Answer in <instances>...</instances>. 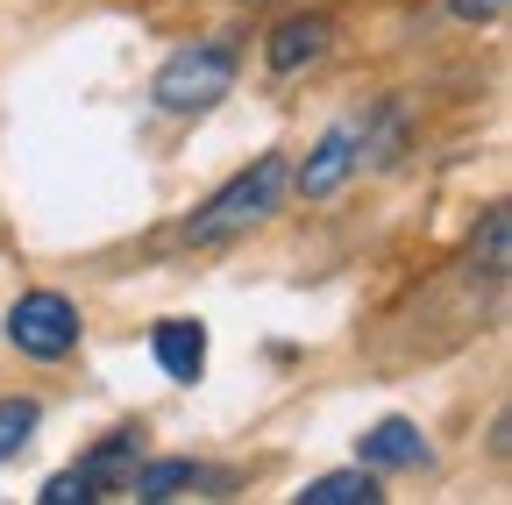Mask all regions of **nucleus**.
<instances>
[{"label":"nucleus","instance_id":"nucleus-12","mask_svg":"<svg viewBox=\"0 0 512 505\" xmlns=\"http://www.w3.org/2000/svg\"><path fill=\"white\" fill-rule=\"evenodd\" d=\"M36 498H43V505H86V498H100V484H93L86 470H57Z\"/></svg>","mask_w":512,"mask_h":505},{"label":"nucleus","instance_id":"nucleus-4","mask_svg":"<svg viewBox=\"0 0 512 505\" xmlns=\"http://www.w3.org/2000/svg\"><path fill=\"white\" fill-rule=\"evenodd\" d=\"M363 150H370V121H356V114L335 121V129L306 150V164L292 171V193H299V200H328V193H342L349 171L363 164Z\"/></svg>","mask_w":512,"mask_h":505},{"label":"nucleus","instance_id":"nucleus-13","mask_svg":"<svg viewBox=\"0 0 512 505\" xmlns=\"http://www.w3.org/2000/svg\"><path fill=\"white\" fill-rule=\"evenodd\" d=\"M448 8H456L463 22H498V15H505V0H448Z\"/></svg>","mask_w":512,"mask_h":505},{"label":"nucleus","instance_id":"nucleus-3","mask_svg":"<svg viewBox=\"0 0 512 505\" xmlns=\"http://www.w3.org/2000/svg\"><path fill=\"white\" fill-rule=\"evenodd\" d=\"M79 306L64 299V292H22L15 306H8V342L22 349V356H36V363H64L79 349Z\"/></svg>","mask_w":512,"mask_h":505},{"label":"nucleus","instance_id":"nucleus-5","mask_svg":"<svg viewBox=\"0 0 512 505\" xmlns=\"http://www.w3.org/2000/svg\"><path fill=\"white\" fill-rule=\"evenodd\" d=\"M128 491H136L143 505H164V498H185V491L221 498V491H228V470H207V463H192V456H171V463H136V470H128Z\"/></svg>","mask_w":512,"mask_h":505},{"label":"nucleus","instance_id":"nucleus-7","mask_svg":"<svg viewBox=\"0 0 512 505\" xmlns=\"http://www.w3.org/2000/svg\"><path fill=\"white\" fill-rule=\"evenodd\" d=\"M434 449H427V434L413 420H377L363 441H356V463L363 470H420Z\"/></svg>","mask_w":512,"mask_h":505},{"label":"nucleus","instance_id":"nucleus-1","mask_svg":"<svg viewBox=\"0 0 512 505\" xmlns=\"http://www.w3.org/2000/svg\"><path fill=\"white\" fill-rule=\"evenodd\" d=\"M285 193H292V157H285V150H264L249 171H235L221 193L185 221V242H235V235H249V228H264V221L285 207Z\"/></svg>","mask_w":512,"mask_h":505},{"label":"nucleus","instance_id":"nucleus-10","mask_svg":"<svg viewBox=\"0 0 512 505\" xmlns=\"http://www.w3.org/2000/svg\"><path fill=\"white\" fill-rule=\"evenodd\" d=\"M505 257H512V214H505V207H491V214H484V235L470 242V271L505 278Z\"/></svg>","mask_w":512,"mask_h":505},{"label":"nucleus","instance_id":"nucleus-8","mask_svg":"<svg viewBox=\"0 0 512 505\" xmlns=\"http://www.w3.org/2000/svg\"><path fill=\"white\" fill-rule=\"evenodd\" d=\"M328 15H292V22H278L271 29V43H264V57H271V72H299V65H313V57H328Z\"/></svg>","mask_w":512,"mask_h":505},{"label":"nucleus","instance_id":"nucleus-11","mask_svg":"<svg viewBox=\"0 0 512 505\" xmlns=\"http://www.w3.org/2000/svg\"><path fill=\"white\" fill-rule=\"evenodd\" d=\"M43 427V406L36 399H0V463H15Z\"/></svg>","mask_w":512,"mask_h":505},{"label":"nucleus","instance_id":"nucleus-2","mask_svg":"<svg viewBox=\"0 0 512 505\" xmlns=\"http://www.w3.org/2000/svg\"><path fill=\"white\" fill-rule=\"evenodd\" d=\"M228 93H235V43H185V50L164 57L157 79H150V100L164 114H178V121L214 114Z\"/></svg>","mask_w":512,"mask_h":505},{"label":"nucleus","instance_id":"nucleus-9","mask_svg":"<svg viewBox=\"0 0 512 505\" xmlns=\"http://www.w3.org/2000/svg\"><path fill=\"white\" fill-rule=\"evenodd\" d=\"M384 498V484H377V470H335V477H313L306 491H299V505H377Z\"/></svg>","mask_w":512,"mask_h":505},{"label":"nucleus","instance_id":"nucleus-6","mask_svg":"<svg viewBox=\"0 0 512 505\" xmlns=\"http://www.w3.org/2000/svg\"><path fill=\"white\" fill-rule=\"evenodd\" d=\"M150 356H157V370L171 377V385H200V370H207V321H157Z\"/></svg>","mask_w":512,"mask_h":505}]
</instances>
